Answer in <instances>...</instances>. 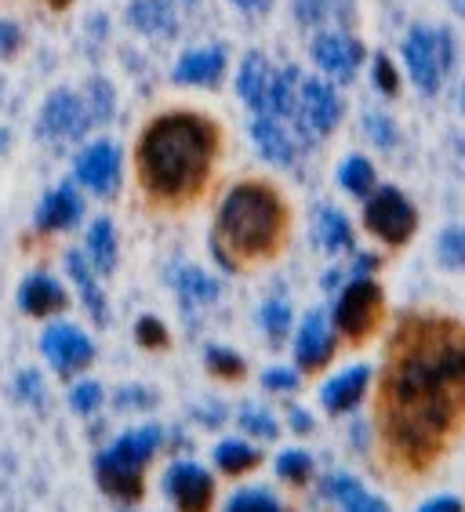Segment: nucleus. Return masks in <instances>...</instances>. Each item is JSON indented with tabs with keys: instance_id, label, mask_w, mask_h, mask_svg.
Listing matches in <instances>:
<instances>
[{
	"instance_id": "1",
	"label": "nucleus",
	"mask_w": 465,
	"mask_h": 512,
	"mask_svg": "<svg viewBox=\"0 0 465 512\" xmlns=\"http://www.w3.org/2000/svg\"><path fill=\"white\" fill-rule=\"evenodd\" d=\"M215 146L218 135L204 117L186 113V109L160 113L135 146V168H139L142 189L164 204H182V200L197 197L208 182Z\"/></svg>"
},
{
	"instance_id": "2",
	"label": "nucleus",
	"mask_w": 465,
	"mask_h": 512,
	"mask_svg": "<svg viewBox=\"0 0 465 512\" xmlns=\"http://www.w3.org/2000/svg\"><path fill=\"white\" fill-rule=\"evenodd\" d=\"M287 207L277 189L262 182H240L226 193L215 222V255L226 269L237 258H269L280 247Z\"/></svg>"
},
{
	"instance_id": "3",
	"label": "nucleus",
	"mask_w": 465,
	"mask_h": 512,
	"mask_svg": "<svg viewBox=\"0 0 465 512\" xmlns=\"http://www.w3.org/2000/svg\"><path fill=\"white\" fill-rule=\"evenodd\" d=\"M160 447V429L153 425H142V429H131L99 454L95 462V473H99L102 491L120 498V502H139L142 491H146V480H142V469L149 465V458L157 454Z\"/></svg>"
},
{
	"instance_id": "4",
	"label": "nucleus",
	"mask_w": 465,
	"mask_h": 512,
	"mask_svg": "<svg viewBox=\"0 0 465 512\" xmlns=\"http://www.w3.org/2000/svg\"><path fill=\"white\" fill-rule=\"evenodd\" d=\"M404 62L411 80L418 84V91L436 95L440 80L451 66H455V40L447 30H426L418 26L411 30V37L404 40Z\"/></svg>"
},
{
	"instance_id": "5",
	"label": "nucleus",
	"mask_w": 465,
	"mask_h": 512,
	"mask_svg": "<svg viewBox=\"0 0 465 512\" xmlns=\"http://www.w3.org/2000/svg\"><path fill=\"white\" fill-rule=\"evenodd\" d=\"M382 316V287L371 276H353L335 302V331L349 342H360L378 327Z\"/></svg>"
},
{
	"instance_id": "6",
	"label": "nucleus",
	"mask_w": 465,
	"mask_h": 512,
	"mask_svg": "<svg viewBox=\"0 0 465 512\" xmlns=\"http://www.w3.org/2000/svg\"><path fill=\"white\" fill-rule=\"evenodd\" d=\"M364 226H367V233H375L378 240H386V244H393V247L407 244L418 229L415 204L393 186L375 189L364 204Z\"/></svg>"
},
{
	"instance_id": "7",
	"label": "nucleus",
	"mask_w": 465,
	"mask_h": 512,
	"mask_svg": "<svg viewBox=\"0 0 465 512\" xmlns=\"http://www.w3.org/2000/svg\"><path fill=\"white\" fill-rule=\"evenodd\" d=\"M164 491L179 512H211V502H215V480L204 465L193 462L171 465L164 473Z\"/></svg>"
},
{
	"instance_id": "8",
	"label": "nucleus",
	"mask_w": 465,
	"mask_h": 512,
	"mask_svg": "<svg viewBox=\"0 0 465 512\" xmlns=\"http://www.w3.org/2000/svg\"><path fill=\"white\" fill-rule=\"evenodd\" d=\"M40 349L48 356V364L59 371V375H77L80 367L91 364L95 356V345L91 338L73 324H51L40 338Z\"/></svg>"
},
{
	"instance_id": "9",
	"label": "nucleus",
	"mask_w": 465,
	"mask_h": 512,
	"mask_svg": "<svg viewBox=\"0 0 465 512\" xmlns=\"http://www.w3.org/2000/svg\"><path fill=\"white\" fill-rule=\"evenodd\" d=\"M77 182L99 197H113L120 186V149L113 142H91L77 153Z\"/></svg>"
},
{
	"instance_id": "10",
	"label": "nucleus",
	"mask_w": 465,
	"mask_h": 512,
	"mask_svg": "<svg viewBox=\"0 0 465 512\" xmlns=\"http://www.w3.org/2000/svg\"><path fill=\"white\" fill-rule=\"evenodd\" d=\"M331 356H335V327H331L324 309H313V313H306L302 327H298L295 360L302 371H320Z\"/></svg>"
},
{
	"instance_id": "11",
	"label": "nucleus",
	"mask_w": 465,
	"mask_h": 512,
	"mask_svg": "<svg viewBox=\"0 0 465 512\" xmlns=\"http://www.w3.org/2000/svg\"><path fill=\"white\" fill-rule=\"evenodd\" d=\"M40 124L55 138H84L95 120H91L88 106H84L80 95H73V91H55V95H48V102H44Z\"/></svg>"
},
{
	"instance_id": "12",
	"label": "nucleus",
	"mask_w": 465,
	"mask_h": 512,
	"mask_svg": "<svg viewBox=\"0 0 465 512\" xmlns=\"http://www.w3.org/2000/svg\"><path fill=\"white\" fill-rule=\"evenodd\" d=\"M298 102H302V120L309 124V131L327 135V131L338 128V120H342V99H338V91L331 88L327 80H320V77L302 80Z\"/></svg>"
},
{
	"instance_id": "13",
	"label": "nucleus",
	"mask_w": 465,
	"mask_h": 512,
	"mask_svg": "<svg viewBox=\"0 0 465 512\" xmlns=\"http://www.w3.org/2000/svg\"><path fill=\"white\" fill-rule=\"evenodd\" d=\"M313 59L324 73H331L335 80H353L357 66L364 62V48H360L357 40L346 37V33H320L313 40Z\"/></svg>"
},
{
	"instance_id": "14",
	"label": "nucleus",
	"mask_w": 465,
	"mask_h": 512,
	"mask_svg": "<svg viewBox=\"0 0 465 512\" xmlns=\"http://www.w3.org/2000/svg\"><path fill=\"white\" fill-rule=\"evenodd\" d=\"M367 385H371V367L367 364L346 367V371H338L331 382H324V389H320V404H324L331 414H346L364 400Z\"/></svg>"
},
{
	"instance_id": "15",
	"label": "nucleus",
	"mask_w": 465,
	"mask_h": 512,
	"mask_svg": "<svg viewBox=\"0 0 465 512\" xmlns=\"http://www.w3.org/2000/svg\"><path fill=\"white\" fill-rule=\"evenodd\" d=\"M80 215H84L80 193L73 186H59V189H51L48 197H44V204H40L37 226L44 229V233H62V229L77 226Z\"/></svg>"
},
{
	"instance_id": "16",
	"label": "nucleus",
	"mask_w": 465,
	"mask_h": 512,
	"mask_svg": "<svg viewBox=\"0 0 465 512\" xmlns=\"http://www.w3.org/2000/svg\"><path fill=\"white\" fill-rule=\"evenodd\" d=\"M19 306H22V313H30V316H51V313H59V309H66V291H62V284L55 276L33 273V276H26L19 287Z\"/></svg>"
},
{
	"instance_id": "17",
	"label": "nucleus",
	"mask_w": 465,
	"mask_h": 512,
	"mask_svg": "<svg viewBox=\"0 0 465 512\" xmlns=\"http://www.w3.org/2000/svg\"><path fill=\"white\" fill-rule=\"evenodd\" d=\"M324 491L342 512H389V505L382 502L378 494H371L357 476H349V473L331 476V480L324 483Z\"/></svg>"
},
{
	"instance_id": "18",
	"label": "nucleus",
	"mask_w": 465,
	"mask_h": 512,
	"mask_svg": "<svg viewBox=\"0 0 465 512\" xmlns=\"http://www.w3.org/2000/svg\"><path fill=\"white\" fill-rule=\"evenodd\" d=\"M269 88H273V73H269V62L251 51L244 66H240V77H237V91L240 99L248 102L255 113H269Z\"/></svg>"
},
{
	"instance_id": "19",
	"label": "nucleus",
	"mask_w": 465,
	"mask_h": 512,
	"mask_svg": "<svg viewBox=\"0 0 465 512\" xmlns=\"http://www.w3.org/2000/svg\"><path fill=\"white\" fill-rule=\"evenodd\" d=\"M222 73H226V51L222 48L186 51L182 62L175 66V80L179 84H218Z\"/></svg>"
},
{
	"instance_id": "20",
	"label": "nucleus",
	"mask_w": 465,
	"mask_h": 512,
	"mask_svg": "<svg viewBox=\"0 0 465 512\" xmlns=\"http://www.w3.org/2000/svg\"><path fill=\"white\" fill-rule=\"evenodd\" d=\"M251 138H255L258 153H262L266 160H273V164H291L295 153H298L295 142H291V135H287L273 117H266V113H258L255 117V124H251Z\"/></svg>"
},
{
	"instance_id": "21",
	"label": "nucleus",
	"mask_w": 465,
	"mask_h": 512,
	"mask_svg": "<svg viewBox=\"0 0 465 512\" xmlns=\"http://www.w3.org/2000/svg\"><path fill=\"white\" fill-rule=\"evenodd\" d=\"M131 26L149 33V37H175L179 33V19H175L168 0H135L131 4Z\"/></svg>"
},
{
	"instance_id": "22",
	"label": "nucleus",
	"mask_w": 465,
	"mask_h": 512,
	"mask_svg": "<svg viewBox=\"0 0 465 512\" xmlns=\"http://www.w3.org/2000/svg\"><path fill=\"white\" fill-rule=\"evenodd\" d=\"M313 226H317V244L324 251H331V255L353 251V226H349V218L338 207H320Z\"/></svg>"
},
{
	"instance_id": "23",
	"label": "nucleus",
	"mask_w": 465,
	"mask_h": 512,
	"mask_svg": "<svg viewBox=\"0 0 465 512\" xmlns=\"http://www.w3.org/2000/svg\"><path fill=\"white\" fill-rule=\"evenodd\" d=\"M66 266H70V276L77 280V287H80V298H84V306H88V313L99 320V324H106L109 320V309H106V295H102V287L95 284V276H91V269H88V258L84 255H66Z\"/></svg>"
},
{
	"instance_id": "24",
	"label": "nucleus",
	"mask_w": 465,
	"mask_h": 512,
	"mask_svg": "<svg viewBox=\"0 0 465 512\" xmlns=\"http://www.w3.org/2000/svg\"><path fill=\"white\" fill-rule=\"evenodd\" d=\"M88 258L99 273H113L117 269V229L109 218H99L88 229Z\"/></svg>"
},
{
	"instance_id": "25",
	"label": "nucleus",
	"mask_w": 465,
	"mask_h": 512,
	"mask_svg": "<svg viewBox=\"0 0 465 512\" xmlns=\"http://www.w3.org/2000/svg\"><path fill=\"white\" fill-rule=\"evenodd\" d=\"M258 462H262V451H258V447H251V444H244V440H222V444L215 447V465L226 476L251 473Z\"/></svg>"
},
{
	"instance_id": "26",
	"label": "nucleus",
	"mask_w": 465,
	"mask_h": 512,
	"mask_svg": "<svg viewBox=\"0 0 465 512\" xmlns=\"http://www.w3.org/2000/svg\"><path fill=\"white\" fill-rule=\"evenodd\" d=\"M298 88H302V80H298V69L295 66H284L273 77V88H269V113H280V117H291L298 109Z\"/></svg>"
},
{
	"instance_id": "27",
	"label": "nucleus",
	"mask_w": 465,
	"mask_h": 512,
	"mask_svg": "<svg viewBox=\"0 0 465 512\" xmlns=\"http://www.w3.org/2000/svg\"><path fill=\"white\" fill-rule=\"evenodd\" d=\"M338 182H342V189H346V193L367 200L371 193H375V168H371V160H367V157L342 160V168H338Z\"/></svg>"
},
{
	"instance_id": "28",
	"label": "nucleus",
	"mask_w": 465,
	"mask_h": 512,
	"mask_svg": "<svg viewBox=\"0 0 465 512\" xmlns=\"http://www.w3.org/2000/svg\"><path fill=\"white\" fill-rule=\"evenodd\" d=\"M226 512H284V505H280L277 494H269L266 487H248V491H237L229 498Z\"/></svg>"
},
{
	"instance_id": "29",
	"label": "nucleus",
	"mask_w": 465,
	"mask_h": 512,
	"mask_svg": "<svg viewBox=\"0 0 465 512\" xmlns=\"http://www.w3.org/2000/svg\"><path fill=\"white\" fill-rule=\"evenodd\" d=\"M277 476L284 483H291V487H302V483L313 480V458H309L306 451H284L277 458Z\"/></svg>"
},
{
	"instance_id": "30",
	"label": "nucleus",
	"mask_w": 465,
	"mask_h": 512,
	"mask_svg": "<svg viewBox=\"0 0 465 512\" xmlns=\"http://www.w3.org/2000/svg\"><path fill=\"white\" fill-rule=\"evenodd\" d=\"M179 291L186 302H193V306H204V302H211V298L218 295V284L211 280V276H204L200 269H182L179 273Z\"/></svg>"
},
{
	"instance_id": "31",
	"label": "nucleus",
	"mask_w": 465,
	"mask_h": 512,
	"mask_svg": "<svg viewBox=\"0 0 465 512\" xmlns=\"http://www.w3.org/2000/svg\"><path fill=\"white\" fill-rule=\"evenodd\" d=\"M436 255L447 269H465V226H451L436 240Z\"/></svg>"
},
{
	"instance_id": "32",
	"label": "nucleus",
	"mask_w": 465,
	"mask_h": 512,
	"mask_svg": "<svg viewBox=\"0 0 465 512\" xmlns=\"http://www.w3.org/2000/svg\"><path fill=\"white\" fill-rule=\"evenodd\" d=\"M258 320H262V327L269 331L273 342H284L287 331H291V306H287V302H266L262 313H258Z\"/></svg>"
},
{
	"instance_id": "33",
	"label": "nucleus",
	"mask_w": 465,
	"mask_h": 512,
	"mask_svg": "<svg viewBox=\"0 0 465 512\" xmlns=\"http://www.w3.org/2000/svg\"><path fill=\"white\" fill-rule=\"evenodd\" d=\"M204 360H208V371L218 378H240L244 375V360H240L233 349H222V345H211L208 353H204Z\"/></svg>"
},
{
	"instance_id": "34",
	"label": "nucleus",
	"mask_w": 465,
	"mask_h": 512,
	"mask_svg": "<svg viewBox=\"0 0 465 512\" xmlns=\"http://www.w3.org/2000/svg\"><path fill=\"white\" fill-rule=\"evenodd\" d=\"M84 106H88V113H91V120H95V124L109 120V109H113V95H109V84H106V80H91Z\"/></svg>"
},
{
	"instance_id": "35",
	"label": "nucleus",
	"mask_w": 465,
	"mask_h": 512,
	"mask_svg": "<svg viewBox=\"0 0 465 512\" xmlns=\"http://www.w3.org/2000/svg\"><path fill=\"white\" fill-rule=\"evenodd\" d=\"M135 338H139L146 349H164V345H168V327L160 324L157 316H142L139 324H135Z\"/></svg>"
},
{
	"instance_id": "36",
	"label": "nucleus",
	"mask_w": 465,
	"mask_h": 512,
	"mask_svg": "<svg viewBox=\"0 0 465 512\" xmlns=\"http://www.w3.org/2000/svg\"><path fill=\"white\" fill-rule=\"evenodd\" d=\"M240 425H244L251 436H262V440H273V436H277V422H273L266 411H255V407H248V411L240 414Z\"/></svg>"
},
{
	"instance_id": "37",
	"label": "nucleus",
	"mask_w": 465,
	"mask_h": 512,
	"mask_svg": "<svg viewBox=\"0 0 465 512\" xmlns=\"http://www.w3.org/2000/svg\"><path fill=\"white\" fill-rule=\"evenodd\" d=\"M73 411L77 414H91L95 407L102 404V389H99V382H80L77 389H73Z\"/></svg>"
},
{
	"instance_id": "38",
	"label": "nucleus",
	"mask_w": 465,
	"mask_h": 512,
	"mask_svg": "<svg viewBox=\"0 0 465 512\" xmlns=\"http://www.w3.org/2000/svg\"><path fill=\"white\" fill-rule=\"evenodd\" d=\"M262 385L273 389V393H295L298 389V375L291 367H269L266 375H262Z\"/></svg>"
},
{
	"instance_id": "39",
	"label": "nucleus",
	"mask_w": 465,
	"mask_h": 512,
	"mask_svg": "<svg viewBox=\"0 0 465 512\" xmlns=\"http://www.w3.org/2000/svg\"><path fill=\"white\" fill-rule=\"evenodd\" d=\"M364 128H367V135L375 138V146H382V149H389L396 142V128L389 124L382 113H371V117L364 120Z\"/></svg>"
},
{
	"instance_id": "40",
	"label": "nucleus",
	"mask_w": 465,
	"mask_h": 512,
	"mask_svg": "<svg viewBox=\"0 0 465 512\" xmlns=\"http://www.w3.org/2000/svg\"><path fill=\"white\" fill-rule=\"evenodd\" d=\"M371 77H375L378 91H386V95H396V88H400L396 69H393V62H389L386 55H378V59H375V66H371Z\"/></svg>"
},
{
	"instance_id": "41",
	"label": "nucleus",
	"mask_w": 465,
	"mask_h": 512,
	"mask_svg": "<svg viewBox=\"0 0 465 512\" xmlns=\"http://www.w3.org/2000/svg\"><path fill=\"white\" fill-rule=\"evenodd\" d=\"M418 512H465V505L458 494H433V498L418 505Z\"/></svg>"
},
{
	"instance_id": "42",
	"label": "nucleus",
	"mask_w": 465,
	"mask_h": 512,
	"mask_svg": "<svg viewBox=\"0 0 465 512\" xmlns=\"http://www.w3.org/2000/svg\"><path fill=\"white\" fill-rule=\"evenodd\" d=\"M22 48V30L15 22L0 19V55H15Z\"/></svg>"
},
{
	"instance_id": "43",
	"label": "nucleus",
	"mask_w": 465,
	"mask_h": 512,
	"mask_svg": "<svg viewBox=\"0 0 465 512\" xmlns=\"http://www.w3.org/2000/svg\"><path fill=\"white\" fill-rule=\"evenodd\" d=\"M324 15V0H298V19L302 22H320Z\"/></svg>"
},
{
	"instance_id": "44",
	"label": "nucleus",
	"mask_w": 465,
	"mask_h": 512,
	"mask_svg": "<svg viewBox=\"0 0 465 512\" xmlns=\"http://www.w3.org/2000/svg\"><path fill=\"white\" fill-rule=\"evenodd\" d=\"M291 425H295L298 433H309V429H313V418H309L302 407H295V411H291Z\"/></svg>"
},
{
	"instance_id": "45",
	"label": "nucleus",
	"mask_w": 465,
	"mask_h": 512,
	"mask_svg": "<svg viewBox=\"0 0 465 512\" xmlns=\"http://www.w3.org/2000/svg\"><path fill=\"white\" fill-rule=\"evenodd\" d=\"M233 4H237V8H244V11H258L266 0H233Z\"/></svg>"
},
{
	"instance_id": "46",
	"label": "nucleus",
	"mask_w": 465,
	"mask_h": 512,
	"mask_svg": "<svg viewBox=\"0 0 465 512\" xmlns=\"http://www.w3.org/2000/svg\"><path fill=\"white\" fill-rule=\"evenodd\" d=\"M451 4H455V11L465 19V0H451Z\"/></svg>"
},
{
	"instance_id": "47",
	"label": "nucleus",
	"mask_w": 465,
	"mask_h": 512,
	"mask_svg": "<svg viewBox=\"0 0 465 512\" xmlns=\"http://www.w3.org/2000/svg\"><path fill=\"white\" fill-rule=\"evenodd\" d=\"M462 109H465V91H462Z\"/></svg>"
},
{
	"instance_id": "48",
	"label": "nucleus",
	"mask_w": 465,
	"mask_h": 512,
	"mask_svg": "<svg viewBox=\"0 0 465 512\" xmlns=\"http://www.w3.org/2000/svg\"><path fill=\"white\" fill-rule=\"evenodd\" d=\"M186 4H193V0H186Z\"/></svg>"
}]
</instances>
